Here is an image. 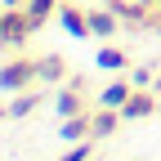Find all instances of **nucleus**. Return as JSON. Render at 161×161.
<instances>
[{
	"label": "nucleus",
	"mask_w": 161,
	"mask_h": 161,
	"mask_svg": "<svg viewBox=\"0 0 161 161\" xmlns=\"http://www.w3.org/2000/svg\"><path fill=\"white\" fill-rule=\"evenodd\" d=\"M157 90H134L130 98H125V108H121V116H125V121H148L152 112H157Z\"/></svg>",
	"instance_id": "obj_4"
},
{
	"label": "nucleus",
	"mask_w": 161,
	"mask_h": 161,
	"mask_svg": "<svg viewBox=\"0 0 161 161\" xmlns=\"http://www.w3.org/2000/svg\"><path fill=\"white\" fill-rule=\"evenodd\" d=\"M121 108H98V112H90V134L94 139H108V134H116V125H121Z\"/></svg>",
	"instance_id": "obj_8"
},
{
	"label": "nucleus",
	"mask_w": 161,
	"mask_h": 161,
	"mask_svg": "<svg viewBox=\"0 0 161 161\" xmlns=\"http://www.w3.org/2000/svg\"><path fill=\"white\" fill-rule=\"evenodd\" d=\"M58 5H63V0H27L23 9H27V18H31V27L40 31L49 18H58Z\"/></svg>",
	"instance_id": "obj_13"
},
{
	"label": "nucleus",
	"mask_w": 161,
	"mask_h": 161,
	"mask_svg": "<svg viewBox=\"0 0 161 161\" xmlns=\"http://www.w3.org/2000/svg\"><path fill=\"white\" fill-rule=\"evenodd\" d=\"M40 103H45V94H40V90H23V94H14V103H9V121H27Z\"/></svg>",
	"instance_id": "obj_10"
},
{
	"label": "nucleus",
	"mask_w": 161,
	"mask_h": 161,
	"mask_svg": "<svg viewBox=\"0 0 161 161\" xmlns=\"http://www.w3.org/2000/svg\"><path fill=\"white\" fill-rule=\"evenodd\" d=\"M0 121H9V108H0Z\"/></svg>",
	"instance_id": "obj_15"
},
{
	"label": "nucleus",
	"mask_w": 161,
	"mask_h": 161,
	"mask_svg": "<svg viewBox=\"0 0 161 161\" xmlns=\"http://www.w3.org/2000/svg\"><path fill=\"white\" fill-rule=\"evenodd\" d=\"M58 27H63L72 40H94V36H90V9H76V5H58Z\"/></svg>",
	"instance_id": "obj_3"
},
{
	"label": "nucleus",
	"mask_w": 161,
	"mask_h": 161,
	"mask_svg": "<svg viewBox=\"0 0 161 161\" xmlns=\"http://www.w3.org/2000/svg\"><path fill=\"white\" fill-rule=\"evenodd\" d=\"M54 112H58V116H76V112H85V94H80L76 80H67V85L54 94Z\"/></svg>",
	"instance_id": "obj_7"
},
{
	"label": "nucleus",
	"mask_w": 161,
	"mask_h": 161,
	"mask_svg": "<svg viewBox=\"0 0 161 161\" xmlns=\"http://www.w3.org/2000/svg\"><path fill=\"white\" fill-rule=\"evenodd\" d=\"M63 76H67L63 54H40V58H36V85H58Z\"/></svg>",
	"instance_id": "obj_6"
},
{
	"label": "nucleus",
	"mask_w": 161,
	"mask_h": 161,
	"mask_svg": "<svg viewBox=\"0 0 161 161\" xmlns=\"http://www.w3.org/2000/svg\"><path fill=\"white\" fill-rule=\"evenodd\" d=\"M121 31V18H116V9L108 5V9H90V36L94 40H112Z\"/></svg>",
	"instance_id": "obj_5"
},
{
	"label": "nucleus",
	"mask_w": 161,
	"mask_h": 161,
	"mask_svg": "<svg viewBox=\"0 0 161 161\" xmlns=\"http://www.w3.org/2000/svg\"><path fill=\"white\" fill-rule=\"evenodd\" d=\"M130 80H134V90H152V80H157V72H152L148 63H139V67H130Z\"/></svg>",
	"instance_id": "obj_14"
},
{
	"label": "nucleus",
	"mask_w": 161,
	"mask_h": 161,
	"mask_svg": "<svg viewBox=\"0 0 161 161\" xmlns=\"http://www.w3.org/2000/svg\"><path fill=\"white\" fill-rule=\"evenodd\" d=\"M134 94V80H125V72H121L112 85H103V94H98V108H125V98Z\"/></svg>",
	"instance_id": "obj_9"
},
{
	"label": "nucleus",
	"mask_w": 161,
	"mask_h": 161,
	"mask_svg": "<svg viewBox=\"0 0 161 161\" xmlns=\"http://www.w3.org/2000/svg\"><path fill=\"white\" fill-rule=\"evenodd\" d=\"M58 134H63L67 143H80V139H94V134H90V112H76V116H63V125H58Z\"/></svg>",
	"instance_id": "obj_12"
},
{
	"label": "nucleus",
	"mask_w": 161,
	"mask_h": 161,
	"mask_svg": "<svg viewBox=\"0 0 161 161\" xmlns=\"http://www.w3.org/2000/svg\"><path fill=\"white\" fill-rule=\"evenodd\" d=\"M31 18L23 5H5L0 9V49H23L27 40H31Z\"/></svg>",
	"instance_id": "obj_1"
},
{
	"label": "nucleus",
	"mask_w": 161,
	"mask_h": 161,
	"mask_svg": "<svg viewBox=\"0 0 161 161\" xmlns=\"http://www.w3.org/2000/svg\"><path fill=\"white\" fill-rule=\"evenodd\" d=\"M36 85V58H14V63H0V90L5 94H23Z\"/></svg>",
	"instance_id": "obj_2"
},
{
	"label": "nucleus",
	"mask_w": 161,
	"mask_h": 161,
	"mask_svg": "<svg viewBox=\"0 0 161 161\" xmlns=\"http://www.w3.org/2000/svg\"><path fill=\"white\" fill-rule=\"evenodd\" d=\"M94 63L103 67V72H130V54H125V49H116V45H108V40H103V49L94 54Z\"/></svg>",
	"instance_id": "obj_11"
},
{
	"label": "nucleus",
	"mask_w": 161,
	"mask_h": 161,
	"mask_svg": "<svg viewBox=\"0 0 161 161\" xmlns=\"http://www.w3.org/2000/svg\"><path fill=\"white\" fill-rule=\"evenodd\" d=\"M152 90H157V94H161V72H157V85H152Z\"/></svg>",
	"instance_id": "obj_16"
}]
</instances>
